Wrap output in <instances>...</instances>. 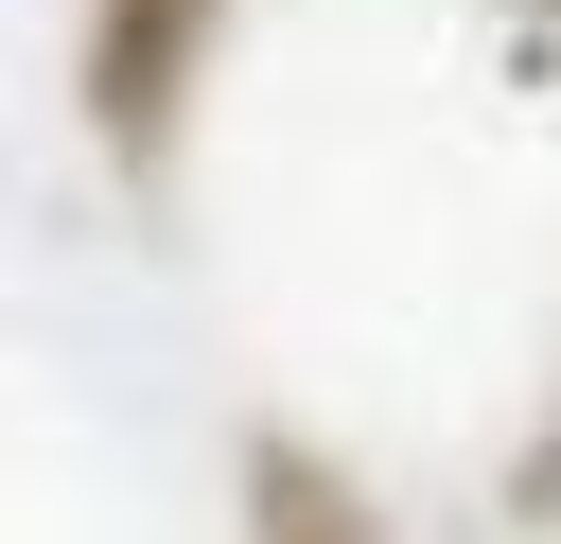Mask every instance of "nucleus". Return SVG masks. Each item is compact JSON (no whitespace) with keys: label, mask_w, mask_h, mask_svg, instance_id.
<instances>
[{"label":"nucleus","mask_w":561,"mask_h":544,"mask_svg":"<svg viewBox=\"0 0 561 544\" xmlns=\"http://www.w3.org/2000/svg\"><path fill=\"white\" fill-rule=\"evenodd\" d=\"M193 35H210V0H88V123H105V158H123V175H158V158H175Z\"/></svg>","instance_id":"1"}]
</instances>
